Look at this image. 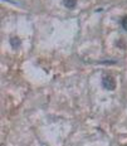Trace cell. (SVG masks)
<instances>
[{
	"label": "cell",
	"instance_id": "obj_1",
	"mask_svg": "<svg viewBox=\"0 0 127 146\" xmlns=\"http://www.w3.org/2000/svg\"><path fill=\"white\" fill-rule=\"evenodd\" d=\"M102 86H103L106 90L112 91L116 88V80L112 77V76H105L102 78Z\"/></svg>",
	"mask_w": 127,
	"mask_h": 146
},
{
	"label": "cell",
	"instance_id": "obj_3",
	"mask_svg": "<svg viewBox=\"0 0 127 146\" xmlns=\"http://www.w3.org/2000/svg\"><path fill=\"white\" fill-rule=\"evenodd\" d=\"M121 24H122V28L125 29V30H127V17L123 18L122 22H121Z\"/></svg>",
	"mask_w": 127,
	"mask_h": 146
},
{
	"label": "cell",
	"instance_id": "obj_2",
	"mask_svg": "<svg viewBox=\"0 0 127 146\" xmlns=\"http://www.w3.org/2000/svg\"><path fill=\"white\" fill-rule=\"evenodd\" d=\"M77 4V0H64V5L67 7L68 9H73Z\"/></svg>",
	"mask_w": 127,
	"mask_h": 146
}]
</instances>
